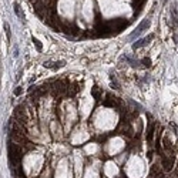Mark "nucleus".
I'll return each mask as SVG.
<instances>
[{
  "instance_id": "obj_1",
  "label": "nucleus",
  "mask_w": 178,
  "mask_h": 178,
  "mask_svg": "<svg viewBox=\"0 0 178 178\" xmlns=\"http://www.w3.org/2000/svg\"><path fill=\"white\" fill-rule=\"evenodd\" d=\"M174 162H175V155H168L167 157L165 154H161V165H162V170L164 171H171L174 168Z\"/></svg>"
},
{
  "instance_id": "obj_2",
  "label": "nucleus",
  "mask_w": 178,
  "mask_h": 178,
  "mask_svg": "<svg viewBox=\"0 0 178 178\" xmlns=\"http://www.w3.org/2000/svg\"><path fill=\"white\" fill-rule=\"evenodd\" d=\"M154 135H155V123H151L150 124V127H148V130H147V134H146V138H147V143L148 144H151L154 140Z\"/></svg>"
},
{
  "instance_id": "obj_3",
  "label": "nucleus",
  "mask_w": 178,
  "mask_h": 178,
  "mask_svg": "<svg viewBox=\"0 0 178 178\" xmlns=\"http://www.w3.org/2000/svg\"><path fill=\"white\" fill-rule=\"evenodd\" d=\"M153 38H154V34H150L148 37L141 38V40H138L137 43H134L133 47H134V49H140V47H143V46H147L150 41H151V40H153Z\"/></svg>"
},
{
  "instance_id": "obj_4",
  "label": "nucleus",
  "mask_w": 178,
  "mask_h": 178,
  "mask_svg": "<svg viewBox=\"0 0 178 178\" xmlns=\"http://www.w3.org/2000/svg\"><path fill=\"white\" fill-rule=\"evenodd\" d=\"M64 66V61H44V67L51 69V70H56Z\"/></svg>"
},
{
  "instance_id": "obj_5",
  "label": "nucleus",
  "mask_w": 178,
  "mask_h": 178,
  "mask_svg": "<svg viewBox=\"0 0 178 178\" xmlns=\"http://www.w3.org/2000/svg\"><path fill=\"white\" fill-rule=\"evenodd\" d=\"M171 19L174 20V24L177 27L178 26V6L177 4H174V6L171 7Z\"/></svg>"
},
{
  "instance_id": "obj_6",
  "label": "nucleus",
  "mask_w": 178,
  "mask_h": 178,
  "mask_svg": "<svg viewBox=\"0 0 178 178\" xmlns=\"http://www.w3.org/2000/svg\"><path fill=\"white\" fill-rule=\"evenodd\" d=\"M91 94H93V97H94L95 100H98L100 97H101V94H103V91L98 87H94V89L91 90Z\"/></svg>"
},
{
  "instance_id": "obj_7",
  "label": "nucleus",
  "mask_w": 178,
  "mask_h": 178,
  "mask_svg": "<svg viewBox=\"0 0 178 178\" xmlns=\"http://www.w3.org/2000/svg\"><path fill=\"white\" fill-rule=\"evenodd\" d=\"M4 32H6L7 40L10 41V40H12V34H10V27H9V24H7V23H4Z\"/></svg>"
},
{
  "instance_id": "obj_8",
  "label": "nucleus",
  "mask_w": 178,
  "mask_h": 178,
  "mask_svg": "<svg viewBox=\"0 0 178 178\" xmlns=\"http://www.w3.org/2000/svg\"><path fill=\"white\" fill-rule=\"evenodd\" d=\"M14 12L17 13V16H19V17H21V19H23V14L20 13V6H19V3H14Z\"/></svg>"
},
{
  "instance_id": "obj_9",
  "label": "nucleus",
  "mask_w": 178,
  "mask_h": 178,
  "mask_svg": "<svg viewBox=\"0 0 178 178\" xmlns=\"http://www.w3.org/2000/svg\"><path fill=\"white\" fill-rule=\"evenodd\" d=\"M33 43H34V46L37 47V50H41V49H43V46H41V43L38 41L37 38H33Z\"/></svg>"
},
{
  "instance_id": "obj_10",
  "label": "nucleus",
  "mask_w": 178,
  "mask_h": 178,
  "mask_svg": "<svg viewBox=\"0 0 178 178\" xmlns=\"http://www.w3.org/2000/svg\"><path fill=\"white\" fill-rule=\"evenodd\" d=\"M143 63H144L146 67H150V66H151V60H150V58H144V60H143Z\"/></svg>"
},
{
  "instance_id": "obj_11",
  "label": "nucleus",
  "mask_w": 178,
  "mask_h": 178,
  "mask_svg": "<svg viewBox=\"0 0 178 178\" xmlns=\"http://www.w3.org/2000/svg\"><path fill=\"white\" fill-rule=\"evenodd\" d=\"M20 93H21V89H17L16 91H14V94H16V95H19Z\"/></svg>"
}]
</instances>
